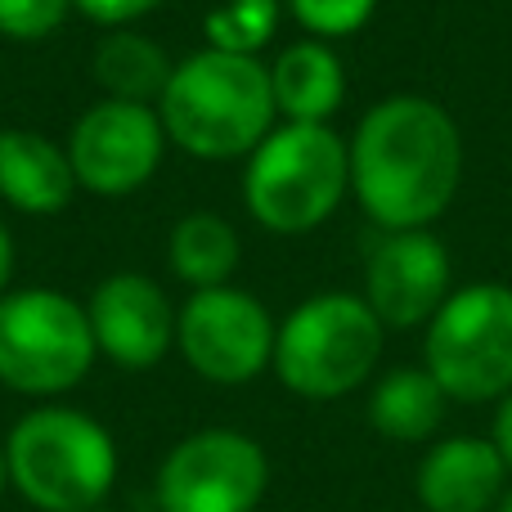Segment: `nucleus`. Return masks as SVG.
<instances>
[{
    "instance_id": "obj_1",
    "label": "nucleus",
    "mask_w": 512,
    "mask_h": 512,
    "mask_svg": "<svg viewBox=\"0 0 512 512\" xmlns=\"http://www.w3.org/2000/svg\"><path fill=\"white\" fill-rule=\"evenodd\" d=\"M463 176L454 117L423 95H391L360 117L351 140V189L382 230H427Z\"/></svg>"
},
{
    "instance_id": "obj_2",
    "label": "nucleus",
    "mask_w": 512,
    "mask_h": 512,
    "mask_svg": "<svg viewBox=\"0 0 512 512\" xmlns=\"http://www.w3.org/2000/svg\"><path fill=\"white\" fill-rule=\"evenodd\" d=\"M158 117L167 140L189 158H252L279 117L270 68L256 63V54H225L207 45L171 68Z\"/></svg>"
},
{
    "instance_id": "obj_3",
    "label": "nucleus",
    "mask_w": 512,
    "mask_h": 512,
    "mask_svg": "<svg viewBox=\"0 0 512 512\" xmlns=\"http://www.w3.org/2000/svg\"><path fill=\"white\" fill-rule=\"evenodd\" d=\"M9 486L41 512H90L117 481V445L99 418L41 405L5 436Z\"/></svg>"
},
{
    "instance_id": "obj_4",
    "label": "nucleus",
    "mask_w": 512,
    "mask_h": 512,
    "mask_svg": "<svg viewBox=\"0 0 512 512\" xmlns=\"http://www.w3.org/2000/svg\"><path fill=\"white\" fill-rule=\"evenodd\" d=\"M351 189V144L328 122H283L248 158L243 203L265 230L306 234Z\"/></svg>"
},
{
    "instance_id": "obj_5",
    "label": "nucleus",
    "mask_w": 512,
    "mask_h": 512,
    "mask_svg": "<svg viewBox=\"0 0 512 512\" xmlns=\"http://www.w3.org/2000/svg\"><path fill=\"white\" fill-rule=\"evenodd\" d=\"M382 355V319L351 292H319L283 319L274 337V373L306 400H337L373 373Z\"/></svg>"
},
{
    "instance_id": "obj_6",
    "label": "nucleus",
    "mask_w": 512,
    "mask_h": 512,
    "mask_svg": "<svg viewBox=\"0 0 512 512\" xmlns=\"http://www.w3.org/2000/svg\"><path fill=\"white\" fill-rule=\"evenodd\" d=\"M99 346L81 301L59 288L0 297V382L23 396H59L90 373Z\"/></svg>"
},
{
    "instance_id": "obj_7",
    "label": "nucleus",
    "mask_w": 512,
    "mask_h": 512,
    "mask_svg": "<svg viewBox=\"0 0 512 512\" xmlns=\"http://www.w3.org/2000/svg\"><path fill=\"white\" fill-rule=\"evenodd\" d=\"M427 373L450 400H504L512 391V288L472 283L427 324Z\"/></svg>"
},
{
    "instance_id": "obj_8",
    "label": "nucleus",
    "mask_w": 512,
    "mask_h": 512,
    "mask_svg": "<svg viewBox=\"0 0 512 512\" xmlns=\"http://www.w3.org/2000/svg\"><path fill=\"white\" fill-rule=\"evenodd\" d=\"M270 310L243 288H198L176 315V346L198 378L216 387H243L274 364Z\"/></svg>"
},
{
    "instance_id": "obj_9",
    "label": "nucleus",
    "mask_w": 512,
    "mask_h": 512,
    "mask_svg": "<svg viewBox=\"0 0 512 512\" xmlns=\"http://www.w3.org/2000/svg\"><path fill=\"white\" fill-rule=\"evenodd\" d=\"M270 486V459L234 427L185 436L158 468L162 512H252Z\"/></svg>"
},
{
    "instance_id": "obj_10",
    "label": "nucleus",
    "mask_w": 512,
    "mask_h": 512,
    "mask_svg": "<svg viewBox=\"0 0 512 512\" xmlns=\"http://www.w3.org/2000/svg\"><path fill=\"white\" fill-rule=\"evenodd\" d=\"M167 149V131L153 104L104 99L72 126L68 162L81 189L99 198H126L153 180Z\"/></svg>"
},
{
    "instance_id": "obj_11",
    "label": "nucleus",
    "mask_w": 512,
    "mask_h": 512,
    "mask_svg": "<svg viewBox=\"0 0 512 512\" xmlns=\"http://www.w3.org/2000/svg\"><path fill=\"white\" fill-rule=\"evenodd\" d=\"M450 297V256L427 230H387L364 265V301L382 328L432 324Z\"/></svg>"
},
{
    "instance_id": "obj_12",
    "label": "nucleus",
    "mask_w": 512,
    "mask_h": 512,
    "mask_svg": "<svg viewBox=\"0 0 512 512\" xmlns=\"http://www.w3.org/2000/svg\"><path fill=\"white\" fill-rule=\"evenodd\" d=\"M99 355L117 369H153L176 342V306L149 274H108L86 301Z\"/></svg>"
},
{
    "instance_id": "obj_13",
    "label": "nucleus",
    "mask_w": 512,
    "mask_h": 512,
    "mask_svg": "<svg viewBox=\"0 0 512 512\" xmlns=\"http://www.w3.org/2000/svg\"><path fill=\"white\" fill-rule=\"evenodd\" d=\"M508 463L495 441L450 436L418 463V499L427 512H495L508 495Z\"/></svg>"
},
{
    "instance_id": "obj_14",
    "label": "nucleus",
    "mask_w": 512,
    "mask_h": 512,
    "mask_svg": "<svg viewBox=\"0 0 512 512\" xmlns=\"http://www.w3.org/2000/svg\"><path fill=\"white\" fill-rule=\"evenodd\" d=\"M72 194H77V176L68 149L23 126L0 131V198L9 207L27 216H54L72 203Z\"/></svg>"
},
{
    "instance_id": "obj_15",
    "label": "nucleus",
    "mask_w": 512,
    "mask_h": 512,
    "mask_svg": "<svg viewBox=\"0 0 512 512\" xmlns=\"http://www.w3.org/2000/svg\"><path fill=\"white\" fill-rule=\"evenodd\" d=\"M274 108L288 122H328L342 108L346 72L324 41H297L270 63Z\"/></svg>"
},
{
    "instance_id": "obj_16",
    "label": "nucleus",
    "mask_w": 512,
    "mask_h": 512,
    "mask_svg": "<svg viewBox=\"0 0 512 512\" xmlns=\"http://www.w3.org/2000/svg\"><path fill=\"white\" fill-rule=\"evenodd\" d=\"M445 391L427 369H391L369 396V423L378 436L400 445H418L441 427Z\"/></svg>"
},
{
    "instance_id": "obj_17",
    "label": "nucleus",
    "mask_w": 512,
    "mask_h": 512,
    "mask_svg": "<svg viewBox=\"0 0 512 512\" xmlns=\"http://www.w3.org/2000/svg\"><path fill=\"white\" fill-rule=\"evenodd\" d=\"M171 68H176V63L167 59V50L144 32L113 27V32L99 36V45H95V81L104 86L108 99L158 104L171 81Z\"/></svg>"
},
{
    "instance_id": "obj_18",
    "label": "nucleus",
    "mask_w": 512,
    "mask_h": 512,
    "mask_svg": "<svg viewBox=\"0 0 512 512\" xmlns=\"http://www.w3.org/2000/svg\"><path fill=\"white\" fill-rule=\"evenodd\" d=\"M167 261L176 270V279H185L189 288H221L230 283V274L239 270V234L225 216L216 212H189L176 221L167 243Z\"/></svg>"
},
{
    "instance_id": "obj_19",
    "label": "nucleus",
    "mask_w": 512,
    "mask_h": 512,
    "mask_svg": "<svg viewBox=\"0 0 512 512\" xmlns=\"http://www.w3.org/2000/svg\"><path fill=\"white\" fill-rule=\"evenodd\" d=\"M279 27V0H225L207 14V45L225 54H256Z\"/></svg>"
},
{
    "instance_id": "obj_20",
    "label": "nucleus",
    "mask_w": 512,
    "mask_h": 512,
    "mask_svg": "<svg viewBox=\"0 0 512 512\" xmlns=\"http://www.w3.org/2000/svg\"><path fill=\"white\" fill-rule=\"evenodd\" d=\"M373 5H378V0H288L292 18H297L306 32H315L319 41L360 32V27L369 23Z\"/></svg>"
},
{
    "instance_id": "obj_21",
    "label": "nucleus",
    "mask_w": 512,
    "mask_h": 512,
    "mask_svg": "<svg viewBox=\"0 0 512 512\" xmlns=\"http://www.w3.org/2000/svg\"><path fill=\"white\" fill-rule=\"evenodd\" d=\"M72 0H0V36L5 41H45L63 27Z\"/></svg>"
},
{
    "instance_id": "obj_22",
    "label": "nucleus",
    "mask_w": 512,
    "mask_h": 512,
    "mask_svg": "<svg viewBox=\"0 0 512 512\" xmlns=\"http://www.w3.org/2000/svg\"><path fill=\"white\" fill-rule=\"evenodd\" d=\"M162 0H72V9H81V14L90 18V23H99V27H131L135 18H144V14H153Z\"/></svg>"
},
{
    "instance_id": "obj_23",
    "label": "nucleus",
    "mask_w": 512,
    "mask_h": 512,
    "mask_svg": "<svg viewBox=\"0 0 512 512\" xmlns=\"http://www.w3.org/2000/svg\"><path fill=\"white\" fill-rule=\"evenodd\" d=\"M495 445H499V454H504V463H508V472H512V391L504 400H499V418H495Z\"/></svg>"
},
{
    "instance_id": "obj_24",
    "label": "nucleus",
    "mask_w": 512,
    "mask_h": 512,
    "mask_svg": "<svg viewBox=\"0 0 512 512\" xmlns=\"http://www.w3.org/2000/svg\"><path fill=\"white\" fill-rule=\"evenodd\" d=\"M9 279H14V239H9L5 221H0V297L9 292Z\"/></svg>"
},
{
    "instance_id": "obj_25",
    "label": "nucleus",
    "mask_w": 512,
    "mask_h": 512,
    "mask_svg": "<svg viewBox=\"0 0 512 512\" xmlns=\"http://www.w3.org/2000/svg\"><path fill=\"white\" fill-rule=\"evenodd\" d=\"M9 486V459H5V441H0V495H5Z\"/></svg>"
},
{
    "instance_id": "obj_26",
    "label": "nucleus",
    "mask_w": 512,
    "mask_h": 512,
    "mask_svg": "<svg viewBox=\"0 0 512 512\" xmlns=\"http://www.w3.org/2000/svg\"><path fill=\"white\" fill-rule=\"evenodd\" d=\"M495 512H512V490H508L504 499H499V508H495Z\"/></svg>"
},
{
    "instance_id": "obj_27",
    "label": "nucleus",
    "mask_w": 512,
    "mask_h": 512,
    "mask_svg": "<svg viewBox=\"0 0 512 512\" xmlns=\"http://www.w3.org/2000/svg\"><path fill=\"white\" fill-rule=\"evenodd\" d=\"M90 512H113V508H104V504H99V508H90Z\"/></svg>"
}]
</instances>
